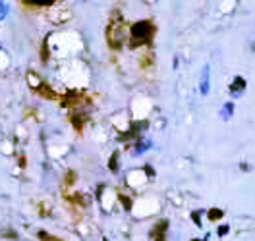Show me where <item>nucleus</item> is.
Instances as JSON below:
<instances>
[{
  "instance_id": "39448f33",
  "label": "nucleus",
  "mask_w": 255,
  "mask_h": 241,
  "mask_svg": "<svg viewBox=\"0 0 255 241\" xmlns=\"http://www.w3.org/2000/svg\"><path fill=\"white\" fill-rule=\"evenodd\" d=\"M166 228H168V222H160V224L153 230V238L157 241H164V234H166L164 230H166Z\"/></svg>"
},
{
  "instance_id": "f03ea898",
  "label": "nucleus",
  "mask_w": 255,
  "mask_h": 241,
  "mask_svg": "<svg viewBox=\"0 0 255 241\" xmlns=\"http://www.w3.org/2000/svg\"><path fill=\"white\" fill-rule=\"evenodd\" d=\"M129 33H131V47H137V45L151 43L155 29H153V23H151V21L143 19V21L133 23L131 29H129Z\"/></svg>"
},
{
  "instance_id": "f257e3e1",
  "label": "nucleus",
  "mask_w": 255,
  "mask_h": 241,
  "mask_svg": "<svg viewBox=\"0 0 255 241\" xmlns=\"http://www.w3.org/2000/svg\"><path fill=\"white\" fill-rule=\"evenodd\" d=\"M107 39L111 43L112 48H120L124 45V39H126V23L122 16L118 12H114L111 23H109V31H107Z\"/></svg>"
},
{
  "instance_id": "9d476101",
  "label": "nucleus",
  "mask_w": 255,
  "mask_h": 241,
  "mask_svg": "<svg viewBox=\"0 0 255 241\" xmlns=\"http://www.w3.org/2000/svg\"><path fill=\"white\" fill-rule=\"evenodd\" d=\"M6 12H8V6L0 0V19H4V17H6Z\"/></svg>"
},
{
  "instance_id": "1a4fd4ad",
  "label": "nucleus",
  "mask_w": 255,
  "mask_h": 241,
  "mask_svg": "<svg viewBox=\"0 0 255 241\" xmlns=\"http://www.w3.org/2000/svg\"><path fill=\"white\" fill-rule=\"evenodd\" d=\"M111 170H112V172H118V153H114V155H112Z\"/></svg>"
},
{
  "instance_id": "ddd939ff",
  "label": "nucleus",
  "mask_w": 255,
  "mask_h": 241,
  "mask_svg": "<svg viewBox=\"0 0 255 241\" xmlns=\"http://www.w3.org/2000/svg\"><path fill=\"white\" fill-rule=\"evenodd\" d=\"M193 241H197V240H193Z\"/></svg>"
},
{
  "instance_id": "6e6552de",
  "label": "nucleus",
  "mask_w": 255,
  "mask_h": 241,
  "mask_svg": "<svg viewBox=\"0 0 255 241\" xmlns=\"http://www.w3.org/2000/svg\"><path fill=\"white\" fill-rule=\"evenodd\" d=\"M149 141H147V139H143V141H141V145H137V147H135V155H141V153H143L145 149H149Z\"/></svg>"
},
{
  "instance_id": "423d86ee",
  "label": "nucleus",
  "mask_w": 255,
  "mask_h": 241,
  "mask_svg": "<svg viewBox=\"0 0 255 241\" xmlns=\"http://www.w3.org/2000/svg\"><path fill=\"white\" fill-rule=\"evenodd\" d=\"M232 114H234V104L226 102V104H224V108H223V112H221V116H223L224 120H228V118H230Z\"/></svg>"
},
{
  "instance_id": "f8f14e48",
  "label": "nucleus",
  "mask_w": 255,
  "mask_h": 241,
  "mask_svg": "<svg viewBox=\"0 0 255 241\" xmlns=\"http://www.w3.org/2000/svg\"><path fill=\"white\" fill-rule=\"evenodd\" d=\"M0 135H2V131H0Z\"/></svg>"
},
{
  "instance_id": "0eeeda50",
  "label": "nucleus",
  "mask_w": 255,
  "mask_h": 241,
  "mask_svg": "<svg viewBox=\"0 0 255 241\" xmlns=\"http://www.w3.org/2000/svg\"><path fill=\"white\" fill-rule=\"evenodd\" d=\"M209 218H211V220H219V218H223V210L211 209L209 210Z\"/></svg>"
},
{
  "instance_id": "9b49d317",
  "label": "nucleus",
  "mask_w": 255,
  "mask_h": 241,
  "mask_svg": "<svg viewBox=\"0 0 255 241\" xmlns=\"http://www.w3.org/2000/svg\"><path fill=\"white\" fill-rule=\"evenodd\" d=\"M228 234V226H221L219 228V236H226Z\"/></svg>"
},
{
  "instance_id": "20e7f679",
  "label": "nucleus",
  "mask_w": 255,
  "mask_h": 241,
  "mask_svg": "<svg viewBox=\"0 0 255 241\" xmlns=\"http://www.w3.org/2000/svg\"><path fill=\"white\" fill-rule=\"evenodd\" d=\"M209 66L203 68V76H201V95H207L209 93V85H211V78H209Z\"/></svg>"
},
{
  "instance_id": "7ed1b4c3",
  "label": "nucleus",
  "mask_w": 255,
  "mask_h": 241,
  "mask_svg": "<svg viewBox=\"0 0 255 241\" xmlns=\"http://www.w3.org/2000/svg\"><path fill=\"white\" fill-rule=\"evenodd\" d=\"M244 89H246V80H244L242 76L234 78V81L230 83V93H232V95H242Z\"/></svg>"
}]
</instances>
